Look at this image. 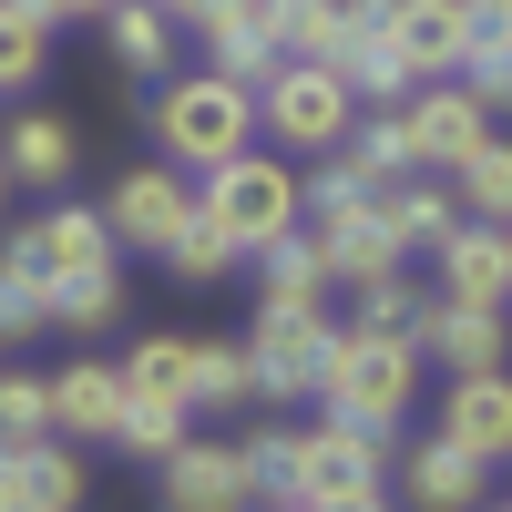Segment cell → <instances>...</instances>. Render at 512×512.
Returning <instances> with one entry per match:
<instances>
[{
  "instance_id": "obj_1",
  "label": "cell",
  "mask_w": 512,
  "mask_h": 512,
  "mask_svg": "<svg viewBox=\"0 0 512 512\" xmlns=\"http://www.w3.org/2000/svg\"><path fill=\"white\" fill-rule=\"evenodd\" d=\"M154 144H164V164H185V175H216L226 154H246L256 144V93L236 72H175L154 93Z\"/></svg>"
},
{
  "instance_id": "obj_2",
  "label": "cell",
  "mask_w": 512,
  "mask_h": 512,
  "mask_svg": "<svg viewBox=\"0 0 512 512\" xmlns=\"http://www.w3.org/2000/svg\"><path fill=\"white\" fill-rule=\"evenodd\" d=\"M410 390H420V338L410 328H338V349H328V379H318V400L338 420H369V431H400L410 420Z\"/></svg>"
},
{
  "instance_id": "obj_3",
  "label": "cell",
  "mask_w": 512,
  "mask_h": 512,
  "mask_svg": "<svg viewBox=\"0 0 512 512\" xmlns=\"http://www.w3.org/2000/svg\"><path fill=\"white\" fill-rule=\"evenodd\" d=\"M93 267H113V226L93 216V205H41V216H21L11 236H0V277L31 287L41 308H52L72 277H93Z\"/></svg>"
},
{
  "instance_id": "obj_4",
  "label": "cell",
  "mask_w": 512,
  "mask_h": 512,
  "mask_svg": "<svg viewBox=\"0 0 512 512\" xmlns=\"http://www.w3.org/2000/svg\"><path fill=\"white\" fill-rule=\"evenodd\" d=\"M328 349H338V318L328 297H267L246 328V359H256V400H318L328 379Z\"/></svg>"
},
{
  "instance_id": "obj_5",
  "label": "cell",
  "mask_w": 512,
  "mask_h": 512,
  "mask_svg": "<svg viewBox=\"0 0 512 512\" xmlns=\"http://www.w3.org/2000/svg\"><path fill=\"white\" fill-rule=\"evenodd\" d=\"M359 123V93L338 82V62H277V82L256 93V134L287 154H338Z\"/></svg>"
},
{
  "instance_id": "obj_6",
  "label": "cell",
  "mask_w": 512,
  "mask_h": 512,
  "mask_svg": "<svg viewBox=\"0 0 512 512\" xmlns=\"http://www.w3.org/2000/svg\"><path fill=\"white\" fill-rule=\"evenodd\" d=\"M195 205H205V216H216V226H226V236L256 256V246H277V236L297 226V164L246 144V154H226L216 175L195 185Z\"/></svg>"
},
{
  "instance_id": "obj_7",
  "label": "cell",
  "mask_w": 512,
  "mask_h": 512,
  "mask_svg": "<svg viewBox=\"0 0 512 512\" xmlns=\"http://www.w3.org/2000/svg\"><path fill=\"white\" fill-rule=\"evenodd\" d=\"M400 123H410V164H420V175H451V164L492 134V103L472 93V82H451V72H441V82H410Z\"/></svg>"
},
{
  "instance_id": "obj_8",
  "label": "cell",
  "mask_w": 512,
  "mask_h": 512,
  "mask_svg": "<svg viewBox=\"0 0 512 512\" xmlns=\"http://www.w3.org/2000/svg\"><path fill=\"white\" fill-rule=\"evenodd\" d=\"M379 472H390V431H369V420H318L308 431V492L297 502H318V512H338V502H359V492H379Z\"/></svg>"
},
{
  "instance_id": "obj_9",
  "label": "cell",
  "mask_w": 512,
  "mask_h": 512,
  "mask_svg": "<svg viewBox=\"0 0 512 512\" xmlns=\"http://www.w3.org/2000/svg\"><path fill=\"white\" fill-rule=\"evenodd\" d=\"M93 472H82V441L41 431V441H0V512H82Z\"/></svg>"
},
{
  "instance_id": "obj_10",
  "label": "cell",
  "mask_w": 512,
  "mask_h": 512,
  "mask_svg": "<svg viewBox=\"0 0 512 512\" xmlns=\"http://www.w3.org/2000/svg\"><path fill=\"white\" fill-rule=\"evenodd\" d=\"M154 492H164V512H246V502H256L246 451H236V441H195V431L154 461Z\"/></svg>"
},
{
  "instance_id": "obj_11",
  "label": "cell",
  "mask_w": 512,
  "mask_h": 512,
  "mask_svg": "<svg viewBox=\"0 0 512 512\" xmlns=\"http://www.w3.org/2000/svg\"><path fill=\"white\" fill-rule=\"evenodd\" d=\"M390 11L400 0H338V82L359 103H410V62L390 41Z\"/></svg>"
},
{
  "instance_id": "obj_12",
  "label": "cell",
  "mask_w": 512,
  "mask_h": 512,
  "mask_svg": "<svg viewBox=\"0 0 512 512\" xmlns=\"http://www.w3.org/2000/svg\"><path fill=\"white\" fill-rule=\"evenodd\" d=\"M185 216H195V185H185V164H134V175L113 185V205H103L113 246H144V256H164V236H175Z\"/></svg>"
},
{
  "instance_id": "obj_13",
  "label": "cell",
  "mask_w": 512,
  "mask_h": 512,
  "mask_svg": "<svg viewBox=\"0 0 512 512\" xmlns=\"http://www.w3.org/2000/svg\"><path fill=\"white\" fill-rule=\"evenodd\" d=\"M410 338H420V359H441L451 379L512 359V318H502V308H472V297H431V308L410 318Z\"/></svg>"
},
{
  "instance_id": "obj_14",
  "label": "cell",
  "mask_w": 512,
  "mask_h": 512,
  "mask_svg": "<svg viewBox=\"0 0 512 512\" xmlns=\"http://www.w3.org/2000/svg\"><path fill=\"white\" fill-rule=\"evenodd\" d=\"M441 431L472 451V461H512V369H461L451 390H441Z\"/></svg>"
},
{
  "instance_id": "obj_15",
  "label": "cell",
  "mask_w": 512,
  "mask_h": 512,
  "mask_svg": "<svg viewBox=\"0 0 512 512\" xmlns=\"http://www.w3.org/2000/svg\"><path fill=\"white\" fill-rule=\"evenodd\" d=\"M441 297H472V308H512V226H482V216H461L441 246Z\"/></svg>"
},
{
  "instance_id": "obj_16",
  "label": "cell",
  "mask_w": 512,
  "mask_h": 512,
  "mask_svg": "<svg viewBox=\"0 0 512 512\" xmlns=\"http://www.w3.org/2000/svg\"><path fill=\"white\" fill-rule=\"evenodd\" d=\"M472 0H400L390 11V41H400V62H410V82H441V72H461V52H472Z\"/></svg>"
},
{
  "instance_id": "obj_17",
  "label": "cell",
  "mask_w": 512,
  "mask_h": 512,
  "mask_svg": "<svg viewBox=\"0 0 512 512\" xmlns=\"http://www.w3.org/2000/svg\"><path fill=\"white\" fill-rule=\"evenodd\" d=\"M400 482H410V512H482V492H492V461H472L451 431H431V441H410Z\"/></svg>"
},
{
  "instance_id": "obj_18",
  "label": "cell",
  "mask_w": 512,
  "mask_h": 512,
  "mask_svg": "<svg viewBox=\"0 0 512 512\" xmlns=\"http://www.w3.org/2000/svg\"><path fill=\"white\" fill-rule=\"evenodd\" d=\"M205 62H216V72H236L246 93H267V82H277V62H287L277 11H267V0H226V11L205 21Z\"/></svg>"
},
{
  "instance_id": "obj_19",
  "label": "cell",
  "mask_w": 512,
  "mask_h": 512,
  "mask_svg": "<svg viewBox=\"0 0 512 512\" xmlns=\"http://www.w3.org/2000/svg\"><path fill=\"white\" fill-rule=\"evenodd\" d=\"M113 420H123V369H103V359L52 369V431L62 441H113Z\"/></svg>"
},
{
  "instance_id": "obj_20",
  "label": "cell",
  "mask_w": 512,
  "mask_h": 512,
  "mask_svg": "<svg viewBox=\"0 0 512 512\" xmlns=\"http://www.w3.org/2000/svg\"><path fill=\"white\" fill-rule=\"evenodd\" d=\"M0 164H11V185H72L82 134L62 113H11V123H0Z\"/></svg>"
},
{
  "instance_id": "obj_21",
  "label": "cell",
  "mask_w": 512,
  "mask_h": 512,
  "mask_svg": "<svg viewBox=\"0 0 512 512\" xmlns=\"http://www.w3.org/2000/svg\"><path fill=\"white\" fill-rule=\"evenodd\" d=\"M379 216H390V236H400V256H410V246H441V236L461 226V195L400 175V185H379Z\"/></svg>"
},
{
  "instance_id": "obj_22",
  "label": "cell",
  "mask_w": 512,
  "mask_h": 512,
  "mask_svg": "<svg viewBox=\"0 0 512 512\" xmlns=\"http://www.w3.org/2000/svg\"><path fill=\"white\" fill-rule=\"evenodd\" d=\"M338 154H349L369 185L420 175V164H410V123H400V103H359V123H349V144H338Z\"/></svg>"
},
{
  "instance_id": "obj_23",
  "label": "cell",
  "mask_w": 512,
  "mask_h": 512,
  "mask_svg": "<svg viewBox=\"0 0 512 512\" xmlns=\"http://www.w3.org/2000/svg\"><path fill=\"white\" fill-rule=\"evenodd\" d=\"M246 400H256V359H246V338H195L185 410H246Z\"/></svg>"
},
{
  "instance_id": "obj_24",
  "label": "cell",
  "mask_w": 512,
  "mask_h": 512,
  "mask_svg": "<svg viewBox=\"0 0 512 512\" xmlns=\"http://www.w3.org/2000/svg\"><path fill=\"white\" fill-rule=\"evenodd\" d=\"M103 41H113L123 72H164V62H175V21H164V0H113Z\"/></svg>"
},
{
  "instance_id": "obj_25",
  "label": "cell",
  "mask_w": 512,
  "mask_h": 512,
  "mask_svg": "<svg viewBox=\"0 0 512 512\" xmlns=\"http://www.w3.org/2000/svg\"><path fill=\"white\" fill-rule=\"evenodd\" d=\"M451 195H461V216H482V226H512V144H472L451 164Z\"/></svg>"
},
{
  "instance_id": "obj_26",
  "label": "cell",
  "mask_w": 512,
  "mask_h": 512,
  "mask_svg": "<svg viewBox=\"0 0 512 512\" xmlns=\"http://www.w3.org/2000/svg\"><path fill=\"white\" fill-rule=\"evenodd\" d=\"M236 256H246V246H236V236H226V226L195 205V216H185L175 236H164V277H185V287H216V277L236 267Z\"/></svg>"
},
{
  "instance_id": "obj_27",
  "label": "cell",
  "mask_w": 512,
  "mask_h": 512,
  "mask_svg": "<svg viewBox=\"0 0 512 512\" xmlns=\"http://www.w3.org/2000/svg\"><path fill=\"white\" fill-rule=\"evenodd\" d=\"M236 451H246L256 502H297V492H308V431H256V441H236Z\"/></svg>"
},
{
  "instance_id": "obj_28",
  "label": "cell",
  "mask_w": 512,
  "mask_h": 512,
  "mask_svg": "<svg viewBox=\"0 0 512 512\" xmlns=\"http://www.w3.org/2000/svg\"><path fill=\"white\" fill-rule=\"evenodd\" d=\"M175 441H185V400H164V390H123L113 451H134V461H164Z\"/></svg>"
},
{
  "instance_id": "obj_29",
  "label": "cell",
  "mask_w": 512,
  "mask_h": 512,
  "mask_svg": "<svg viewBox=\"0 0 512 512\" xmlns=\"http://www.w3.org/2000/svg\"><path fill=\"white\" fill-rule=\"evenodd\" d=\"M41 62H52V21L31 0H0V93H31Z\"/></svg>"
},
{
  "instance_id": "obj_30",
  "label": "cell",
  "mask_w": 512,
  "mask_h": 512,
  "mask_svg": "<svg viewBox=\"0 0 512 512\" xmlns=\"http://www.w3.org/2000/svg\"><path fill=\"white\" fill-rule=\"evenodd\" d=\"M256 267H267V297H328V256L308 226H287L277 246H256Z\"/></svg>"
},
{
  "instance_id": "obj_31",
  "label": "cell",
  "mask_w": 512,
  "mask_h": 512,
  "mask_svg": "<svg viewBox=\"0 0 512 512\" xmlns=\"http://www.w3.org/2000/svg\"><path fill=\"white\" fill-rule=\"evenodd\" d=\"M52 318H62L72 338H93V328H113V318H123V267H93V277H72V287L52 297Z\"/></svg>"
},
{
  "instance_id": "obj_32",
  "label": "cell",
  "mask_w": 512,
  "mask_h": 512,
  "mask_svg": "<svg viewBox=\"0 0 512 512\" xmlns=\"http://www.w3.org/2000/svg\"><path fill=\"white\" fill-rule=\"evenodd\" d=\"M461 82H472L492 113H512V21H482V31H472V52H461Z\"/></svg>"
},
{
  "instance_id": "obj_33",
  "label": "cell",
  "mask_w": 512,
  "mask_h": 512,
  "mask_svg": "<svg viewBox=\"0 0 512 512\" xmlns=\"http://www.w3.org/2000/svg\"><path fill=\"white\" fill-rule=\"evenodd\" d=\"M41 431H52V379L0 369V441H41Z\"/></svg>"
},
{
  "instance_id": "obj_34",
  "label": "cell",
  "mask_w": 512,
  "mask_h": 512,
  "mask_svg": "<svg viewBox=\"0 0 512 512\" xmlns=\"http://www.w3.org/2000/svg\"><path fill=\"white\" fill-rule=\"evenodd\" d=\"M185 379H195V338H144V349L123 359V390H164V400H185Z\"/></svg>"
},
{
  "instance_id": "obj_35",
  "label": "cell",
  "mask_w": 512,
  "mask_h": 512,
  "mask_svg": "<svg viewBox=\"0 0 512 512\" xmlns=\"http://www.w3.org/2000/svg\"><path fill=\"white\" fill-rule=\"evenodd\" d=\"M349 297H359V328H410L420 308H431V297H410V287H400V267H390V277H369V287H349Z\"/></svg>"
},
{
  "instance_id": "obj_36",
  "label": "cell",
  "mask_w": 512,
  "mask_h": 512,
  "mask_svg": "<svg viewBox=\"0 0 512 512\" xmlns=\"http://www.w3.org/2000/svg\"><path fill=\"white\" fill-rule=\"evenodd\" d=\"M41 318H52V308H41L31 287H11V277H0V338H31Z\"/></svg>"
},
{
  "instance_id": "obj_37",
  "label": "cell",
  "mask_w": 512,
  "mask_h": 512,
  "mask_svg": "<svg viewBox=\"0 0 512 512\" xmlns=\"http://www.w3.org/2000/svg\"><path fill=\"white\" fill-rule=\"evenodd\" d=\"M31 11H41V21H103L113 0H31Z\"/></svg>"
},
{
  "instance_id": "obj_38",
  "label": "cell",
  "mask_w": 512,
  "mask_h": 512,
  "mask_svg": "<svg viewBox=\"0 0 512 512\" xmlns=\"http://www.w3.org/2000/svg\"><path fill=\"white\" fill-rule=\"evenodd\" d=\"M216 11H226V0H164V21H175V31H205Z\"/></svg>"
},
{
  "instance_id": "obj_39",
  "label": "cell",
  "mask_w": 512,
  "mask_h": 512,
  "mask_svg": "<svg viewBox=\"0 0 512 512\" xmlns=\"http://www.w3.org/2000/svg\"><path fill=\"white\" fill-rule=\"evenodd\" d=\"M472 21H512V0H472Z\"/></svg>"
},
{
  "instance_id": "obj_40",
  "label": "cell",
  "mask_w": 512,
  "mask_h": 512,
  "mask_svg": "<svg viewBox=\"0 0 512 512\" xmlns=\"http://www.w3.org/2000/svg\"><path fill=\"white\" fill-rule=\"evenodd\" d=\"M338 512H390V492H359V502H338Z\"/></svg>"
},
{
  "instance_id": "obj_41",
  "label": "cell",
  "mask_w": 512,
  "mask_h": 512,
  "mask_svg": "<svg viewBox=\"0 0 512 512\" xmlns=\"http://www.w3.org/2000/svg\"><path fill=\"white\" fill-rule=\"evenodd\" d=\"M256 512H318V502H256Z\"/></svg>"
},
{
  "instance_id": "obj_42",
  "label": "cell",
  "mask_w": 512,
  "mask_h": 512,
  "mask_svg": "<svg viewBox=\"0 0 512 512\" xmlns=\"http://www.w3.org/2000/svg\"><path fill=\"white\" fill-rule=\"evenodd\" d=\"M0 195H11V164H0Z\"/></svg>"
},
{
  "instance_id": "obj_43",
  "label": "cell",
  "mask_w": 512,
  "mask_h": 512,
  "mask_svg": "<svg viewBox=\"0 0 512 512\" xmlns=\"http://www.w3.org/2000/svg\"><path fill=\"white\" fill-rule=\"evenodd\" d=\"M267 11H287V0H267Z\"/></svg>"
},
{
  "instance_id": "obj_44",
  "label": "cell",
  "mask_w": 512,
  "mask_h": 512,
  "mask_svg": "<svg viewBox=\"0 0 512 512\" xmlns=\"http://www.w3.org/2000/svg\"><path fill=\"white\" fill-rule=\"evenodd\" d=\"M0 349H11V338H0Z\"/></svg>"
}]
</instances>
